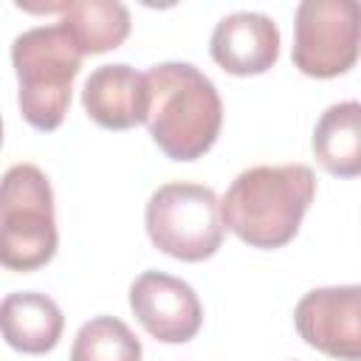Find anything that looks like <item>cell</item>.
I'll list each match as a JSON object with an SVG mask.
<instances>
[{
  "label": "cell",
  "mask_w": 361,
  "mask_h": 361,
  "mask_svg": "<svg viewBox=\"0 0 361 361\" xmlns=\"http://www.w3.org/2000/svg\"><path fill=\"white\" fill-rule=\"evenodd\" d=\"M316 197V175L307 164L243 169L220 200L223 228L251 248L288 245Z\"/></svg>",
  "instance_id": "cell-1"
},
{
  "label": "cell",
  "mask_w": 361,
  "mask_h": 361,
  "mask_svg": "<svg viewBox=\"0 0 361 361\" xmlns=\"http://www.w3.org/2000/svg\"><path fill=\"white\" fill-rule=\"evenodd\" d=\"M147 127L172 161L203 158L223 127V102L214 82L189 62H161L147 73Z\"/></svg>",
  "instance_id": "cell-2"
},
{
  "label": "cell",
  "mask_w": 361,
  "mask_h": 361,
  "mask_svg": "<svg viewBox=\"0 0 361 361\" xmlns=\"http://www.w3.org/2000/svg\"><path fill=\"white\" fill-rule=\"evenodd\" d=\"M82 56L85 54L59 23L34 25L14 37L11 65L20 87L17 104L34 130L51 133L65 121Z\"/></svg>",
  "instance_id": "cell-3"
},
{
  "label": "cell",
  "mask_w": 361,
  "mask_h": 361,
  "mask_svg": "<svg viewBox=\"0 0 361 361\" xmlns=\"http://www.w3.org/2000/svg\"><path fill=\"white\" fill-rule=\"evenodd\" d=\"M56 245L51 180L34 164L8 166L0 178V265L37 271L54 259Z\"/></svg>",
  "instance_id": "cell-4"
},
{
  "label": "cell",
  "mask_w": 361,
  "mask_h": 361,
  "mask_svg": "<svg viewBox=\"0 0 361 361\" xmlns=\"http://www.w3.org/2000/svg\"><path fill=\"white\" fill-rule=\"evenodd\" d=\"M144 226L152 245L180 262L214 257L226 234L214 189L189 180L158 186L147 200Z\"/></svg>",
  "instance_id": "cell-5"
},
{
  "label": "cell",
  "mask_w": 361,
  "mask_h": 361,
  "mask_svg": "<svg viewBox=\"0 0 361 361\" xmlns=\"http://www.w3.org/2000/svg\"><path fill=\"white\" fill-rule=\"evenodd\" d=\"M293 65L313 79L347 73L358 59V3L302 0L293 17Z\"/></svg>",
  "instance_id": "cell-6"
},
{
  "label": "cell",
  "mask_w": 361,
  "mask_h": 361,
  "mask_svg": "<svg viewBox=\"0 0 361 361\" xmlns=\"http://www.w3.org/2000/svg\"><path fill=\"white\" fill-rule=\"evenodd\" d=\"M296 333L305 344L338 361L361 358V288L336 285L307 290L293 307Z\"/></svg>",
  "instance_id": "cell-7"
},
{
  "label": "cell",
  "mask_w": 361,
  "mask_h": 361,
  "mask_svg": "<svg viewBox=\"0 0 361 361\" xmlns=\"http://www.w3.org/2000/svg\"><path fill=\"white\" fill-rule=\"evenodd\" d=\"M130 310L141 327L164 344H186L203 324L195 288L164 271H144L130 285Z\"/></svg>",
  "instance_id": "cell-8"
},
{
  "label": "cell",
  "mask_w": 361,
  "mask_h": 361,
  "mask_svg": "<svg viewBox=\"0 0 361 361\" xmlns=\"http://www.w3.org/2000/svg\"><path fill=\"white\" fill-rule=\"evenodd\" d=\"M209 54L231 76H259L279 59V28L259 11L226 14L212 31Z\"/></svg>",
  "instance_id": "cell-9"
},
{
  "label": "cell",
  "mask_w": 361,
  "mask_h": 361,
  "mask_svg": "<svg viewBox=\"0 0 361 361\" xmlns=\"http://www.w3.org/2000/svg\"><path fill=\"white\" fill-rule=\"evenodd\" d=\"M85 113L104 130H133L147 121L149 90L144 73L124 62L99 65L82 87Z\"/></svg>",
  "instance_id": "cell-10"
},
{
  "label": "cell",
  "mask_w": 361,
  "mask_h": 361,
  "mask_svg": "<svg viewBox=\"0 0 361 361\" xmlns=\"http://www.w3.org/2000/svg\"><path fill=\"white\" fill-rule=\"evenodd\" d=\"M65 330L59 305L37 290H20L0 299V336L8 347L25 355L51 353Z\"/></svg>",
  "instance_id": "cell-11"
},
{
  "label": "cell",
  "mask_w": 361,
  "mask_h": 361,
  "mask_svg": "<svg viewBox=\"0 0 361 361\" xmlns=\"http://www.w3.org/2000/svg\"><path fill=\"white\" fill-rule=\"evenodd\" d=\"M34 11H56L82 54H107L130 37V11L116 0H68Z\"/></svg>",
  "instance_id": "cell-12"
},
{
  "label": "cell",
  "mask_w": 361,
  "mask_h": 361,
  "mask_svg": "<svg viewBox=\"0 0 361 361\" xmlns=\"http://www.w3.org/2000/svg\"><path fill=\"white\" fill-rule=\"evenodd\" d=\"M316 161L338 178H355L361 172V104H330L313 130Z\"/></svg>",
  "instance_id": "cell-13"
},
{
  "label": "cell",
  "mask_w": 361,
  "mask_h": 361,
  "mask_svg": "<svg viewBox=\"0 0 361 361\" xmlns=\"http://www.w3.org/2000/svg\"><path fill=\"white\" fill-rule=\"evenodd\" d=\"M71 361H141V341L116 316H93L71 344Z\"/></svg>",
  "instance_id": "cell-14"
},
{
  "label": "cell",
  "mask_w": 361,
  "mask_h": 361,
  "mask_svg": "<svg viewBox=\"0 0 361 361\" xmlns=\"http://www.w3.org/2000/svg\"><path fill=\"white\" fill-rule=\"evenodd\" d=\"M0 144H3V121H0Z\"/></svg>",
  "instance_id": "cell-15"
}]
</instances>
